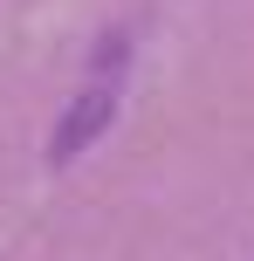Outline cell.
<instances>
[{"instance_id":"obj_1","label":"cell","mask_w":254,"mask_h":261,"mask_svg":"<svg viewBox=\"0 0 254 261\" xmlns=\"http://www.w3.org/2000/svg\"><path fill=\"white\" fill-rule=\"evenodd\" d=\"M110 117H117V83H96V90H82L76 103L62 110L55 138H48V165H76V158L110 130Z\"/></svg>"}]
</instances>
